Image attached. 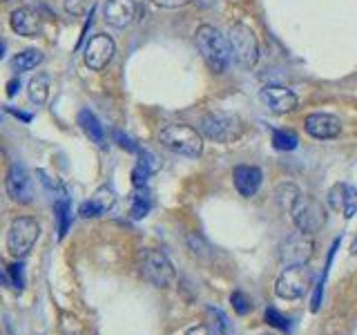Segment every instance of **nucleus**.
<instances>
[{"mask_svg":"<svg viewBox=\"0 0 357 335\" xmlns=\"http://www.w3.org/2000/svg\"><path fill=\"white\" fill-rule=\"evenodd\" d=\"M195 40H197L199 54L204 56L206 65L212 72L223 74L228 70L232 63V50H230L228 36H223V34L212 25H201L197 27Z\"/></svg>","mask_w":357,"mask_h":335,"instance_id":"1","label":"nucleus"},{"mask_svg":"<svg viewBox=\"0 0 357 335\" xmlns=\"http://www.w3.org/2000/svg\"><path fill=\"white\" fill-rule=\"evenodd\" d=\"M159 141L163 148H167L174 154L188 156V159H197L204 152V137L192 126L185 123H167L159 130Z\"/></svg>","mask_w":357,"mask_h":335,"instance_id":"2","label":"nucleus"},{"mask_svg":"<svg viewBox=\"0 0 357 335\" xmlns=\"http://www.w3.org/2000/svg\"><path fill=\"white\" fill-rule=\"evenodd\" d=\"M139 271L143 275L145 282H150L156 288H170L176 279L174 266L170 262V257L161 251L145 248L139 255Z\"/></svg>","mask_w":357,"mask_h":335,"instance_id":"3","label":"nucleus"},{"mask_svg":"<svg viewBox=\"0 0 357 335\" xmlns=\"http://www.w3.org/2000/svg\"><path fill=\"white\" fill-rule=\"evenodd\" d=\"M312 282H315V273H312L308 264L286 266L284 273L275 282V295L282 299H299L308 293Z\"/></svg>","mask_w":357,"mask_h":335,"instance_id":"4","label":"nucleus"},{"mask_svg":"<svg viewBox=\"0 0 357 335\" xmlns=\"http://www.w3.org/2000/svg\"><path fill=\"white\" fill-rule=\"evenodd\" d=\"M228 43L232 50V61H237L245 70H252L259 61V43H257L255 31L243 22H234L228 31Z\"/></svg>","mask_w":357,"mask_h":335,"instance_id":"5","label":"nucleus"},{"mask_svg":"<svg viewBox=\"0 0 357 335\" xmlns=\"http://www.w3.org/2000/svg\"><path fill=\"white\" fill-rule=\"evenodd\" d=\"M40 237V223L31 217H18L11 221L9 232H7V251L16 257V260H22L25 255H29V251L33 248V244Z\"/></svg>","mask_w":357,"mask_h":335,"instance_id":"6","label":"nucleus"},{"mask_svg":"<svg viewBox=\"0 0 357 335\" xmlns=\"http://www.w3.org/2000/svg\"><path fill=\"white\" fill-rule=\"evenodd\" d=\"M201 134L217 143H232L241 137V121L223 112H208L199 121Z\"/></svg>","mask_w":357,"mask_h":335,"instance_id":"7","label":"nucleus"},{"mask_svg":"<svg viewBox=\"0 0 357 335\" xmlns=\"http://www.w3.org/2000/svg\"><path fill=\"white\" fill-rule=\"evenodd\" d=\"M290 217H293L297 230L312 234V232H319L324 228V223H326V208H324V204H319L315 197L301 195L297 199V204L293 206V210H290Z\"/></svg>","mask_w":357,"mask_h":335,"instance_id":"8","label":"nucleus"},{"mask_svg":"<svg viewBox=\"0 0 357 335\" xmlns=\"http://www.w3.org/2000/svg\"><path fill=\"white\" fill-rule=\"evenodd\" d=\"M312 253H315V241L308 232L295 230L290 232L284 241L279 244V262L284 266H301L308 264Z\"/></svg>","mask_w":357,"mask_h":335,"instance_id":"9","label":"nucleus"},{"mask_svg":"<svg viewBox=\"0 0 357 335\" xmlns=\"http://www.w3.org/2000/svg\"><path fill=\"white\" fill-rule=\"evenodd\" d=\"M114 52L116 45L112 40V36H107V34H94L85 45V65L94 72L105 70L107 63L114 59Z\"/></svg>","mask_w":357,"mask_h":335,"instance_id":"10","label":"nucleus"},{"mask_svg":"<svg viewBox=\"0 0 357 335\" xmlns=\"http://www.w3.org/2000/svg\"><path fill=\"white\" fill-rule=\"evenodd\" d=\"M5 186H7V195L14 201H18V204H31V201H33L31 177H29V172L22 165L14 163V165L9 168Z\"/></svg>","mask_w":357,"mask_h":335,"instance_id":"11","label":"nucleus"},{"mask_svg":"<svg viewBox=\"0 0 357 335\" xmlns=\"http://www.w3.org/2000/svg\"><path fill=\"white\" fill-rule=\"evenodd\" d=\"M259 98L273 114H286L297 107V94L284 85H266L259 92Z\"/></svg>","mask_w":357,"mask_h":335,"instance_id":"12","label":"nucleus"},{"mask_svg":"<svg viewBox=\"0 0 357 335\" xmlns=\"http://www.w3.org/2000/svg\"><path fill=\"white\" fill-rule=\"evenodd\" d=\"M328 206L333 210L342 212L344 217H355L357 215V188L351 184H335L328 190Z\"/></svg>","mask_w":357,"mask_h":335,"instance_id":"13","label":"nucleus"},{"mask_svg":"<svg viewBox=\"0 0 357 335\" xmlns=\"http://www.w3.org/2000/svg\"><path fill=\"white\" fill-rule=\"evenodd\" d=\"M137 11H139L137 0H105L103 16L107 20V25L123 29L137 18Z\"/></svg>","mask_w":357,"mask_h":335,"instance_id":"14","label":"nucleus"},{"mask_svg":"<svg viewBox=\"0 0 357 335\" xmlns=\"http://www.w3.org/2000/svg\"><path fill=\"white\" fill-rule=\"evenodd\" d=\"M114 204H116V193L112 188L103 186V188H98L87 201H83L81 208H78V215H81L83 219L100 217V215H105V212H109L112 208H114Z\"/></svg>","mask_w":357,"mask_h":335,"instance_id":"15","label":"nucleus"},{"mask_svg":"<svg viewBox=\"0 0 357 335\" xmlns=\"http://www.w3.org/2000/svg\"><path fill=\"white\" fill-rule=\"evenodd\" d=\"M304 128H306V132L310 134V137L326 141V139L340 137V132H342V121H340L337 117H333V114H324V112H317V114L306 117Z\"/></svg>","mask_w":357,"mask_h":335,"instance_id":"16","label":"nucleus"},{"mask_svg":"<svg viewBox=\"0 0 357 335\" xmlns=\"http://www.w3.org/2000/svg\"><path fill=\"white\" fill-rule=\"evenodd\" d=\"M232 181H234V188H237V193L241 197L250 199L259 193L264 174L257 165H237L232 172Z\"/></svg>","mask_w":357,"mask_h":335,"instance_id":"17","label":"nucleus"},{"mask_svg":"<svg viewBox=\"0 0 357 335\" xmlns=\"http://www.w3.org/2000/svg\"><path fill=\"white\" fill-rule=\"evenodd\" d=\"M11 29H14L18 36L33 38L40 34V16L29 7H18L11 11Z\"/></svg>","mask_w":357,"mask_h":335,"instance_id":"18","label":"nucleus"},{"mask_svg":"<svg viewBox=\"0 0 357 335\" xmlns=\"http://www.w3.org/2000/svg\"><path fill=\"white\" fill-rule=\"evenodd\" d=\"M78 126H81V130L89 137V141H94L98 148H103V145H105V130H103L100 121L92 114V112H89V110L78 112Z\"/></svg>","mask_w":357,"mask_h":335,"instance_id":"19","label":"nucleus"},{"mask_svg":"<svg viewBox=\"0 0 357 335\" xmlns=\"http://www.w3.org/2000/svg\"><path fill=\"white\" fill-rule=\"evenodd\" d=\"M50 89H52V78L47 74H36L27 83V96H29L31 103L45 105L50 98Z\"/></svg>","mask_w":357,"mask_h":335,"instance_id":"20","label":"nucleus"},{"mask_svg":"<svg viewBox=\"0 0 357 335\" xmlns=\"http://www.w3.org/2000/svg\"><path fill=\"white\" fill-rule=\"evenodd\" d=\"M45 61V56L40 50H25L20 52L18 56H14V61H11V70L14 72H31L36 70V67Z\"/></svg>","mask_w":357,"mask_h":335,"instance_id":"21","label":"nucleus"},{"mask_svg":"<svg viewBox=\"0 0 357 335\" xmlns=\"http://www.w3.org/2000/svg\"><path fill=\"white\" fill-rule=\"evenodd\" d=\"M150 208H152V197H150L148 186L134 190V195H132V208H130L132 219H143L150 212Z\"/></svg>","mask_w":357,"mask_h":335,"instance_id":"22","label":"nucleus"},{"mask_svg":"<svg viewBox=\"0 0 357 335\" xmlns=\"http://www.w3.org/2000/svg\"><path fill=\"white\" fill-rule=\"evenodd\" d=\"M54 212H56V221H59V239H63L67 230H70V223H72V204L67 197L56 199L54 204Z\"/></svg>","mask_w":357,"mask_h":335,"instance_id":"23","label":"nucleus"},{"mask_svg":"<svg viewBox=\"0 0 357 335\" xmlns=\"http://www.w3.org/2000/svg\"><path fill=\"white\" fill-rule=\"evenodd\" d=\"M301 197V193L297 190V186H293V184H284V186H279L277 188V204L282 206V210L284 212H290L293 210V206L297 204V199Z\"/></svg>","mask_w":357,"mask_h":335,"instance_id":"24","label":"nucleus"},{"mask_svg":"<svg viewBox=\"0 0 357 335\" xmlns=\"http://www.w3.org/2000/svg\"><path fill=\"white\" fill-rule=\"evenodd\" d=\"M273 145L277 150H295L297 145H299V139H297V134L295 132H290V130H275L273 132Z\"/></svg>","mask_w":357,"mask_h":335,"instance_id":"25","label":"nucleus"},{"mask_svg":"<svg viewBox=\"0 0 357 335\" xmlns=\"http://www.w3.org/2000/svg\"><path fill=\"white\" fill-rule=\"evenodd\" d=\"M188 246H190V251H192V255L199 257L201 262H210L212 260L210 246L206 244V239H201L199 234H188Z\"/></svg>","mask_w":357,"mask_h":335,"instance_id":"26","label":"nucleus"},{"mask_svg":"<svg viewBox=\"0 0 357 335\" xmlns=\"http://www.w3.org/2000/svg\"><path fill=\"white\" fill-rule=\"evenodd\" d=\"M137 154H139V165H143L150 174H154V172H159V170H161V161H159V156H156L154 152H150V150H141V148H139Z\"/></svg>","mask_w":357,"mask_h":335,"instance_id":"27","label":"nucleus"},{"mask_svg":"<svg viewBox=\"0 0 357 335\" xmlns=\"http://www.w3.org/2000/svg\"><path fill=\"white\" fill-rule=\"evenodd\" d=\"M22 266L20 262H16V264H11L9 266V277H11V284H14V288H18V290H22L25 288V271H22Z\"/></svg>","mask_w":357,"mask_h":335,"instance_id":"28","label":"nucleus"},{"mask_svg":"<svg viewBox=\"0 0 357 335\" xmlns=\"http://www.w3.org/2000/svg\"><path fill=\"white\" fill-rule=\"evenodd\" d=\"M63 7L70 16H83L87 11V0H63Z\"/></svg>","mask_w":357,"mask_h":335,"instance_id":"29","label":"nucleus"},{"mask_svg":"<svg viewBox=\"0 0 357 335\" xmlns=\"http://www.w3.org/2000/svg\"><path fill=\"white\" fill-rule=\"evenodd\" d=\"M266 322L271 324V327H277V329H282V331H288V320L284 315H279V311L275 308H268L266 311Z\"/></svg>","mask_w":357,"mask_h":335,"instance_id":"30","label":"nucleus"},{"mask_svg":"<svg viewBox=\"0 0 357 335\" xmlns=\"http://www.w3.org/2000/svg\"><path fill=\"white\" fill-rule=\"evenodd\" d=\"M230 304H232L234 311H237V315H248L250 306H248V299L243 297V293H232Z\"/></svg>","mask_w":357,"mask_h":335,"instance_id":"31","label":"nucleus"},{"mask_svg":"<svg viewBox=\"0 0 357 335\" xmlns=\"http://www.w3.org/2000/svg\"><path fill=\"white\" fill-rule=\"evenodd\" d=\"M63 335H83L81 327H78V320L72 315H63Z\"/></svg>","mask_w":357,"mask_h":335,"instance_id":"32","label":"nucleus"},{"mask_svg":"<svg viewBox=\"0 0 357 335\" xmlns=\"http://www.w3.org/2000/svg\"><path fill=\"white\" fill-rule=\"evenodd\" d=\"M148 177H150V172L145 170L143 165H139V163H137V168H134V170H132L134 186H137V188H145V186H148Z\"/></svg>","mask_w":357,"mask_h":335,"instance_id":"33","label":"nucleus"},{"mask_svg":"<svg viewBox=\"0 0 357 335\" xmlns=\"http://www.w3.org/2000/svg\"><path fill=\"white\" fill-rule=\"evenodd\" d=\"M114 137H116V141H119V145H121V148L123 150H130V152H139V145L137 143H134L130 137H128V134H123V132H114Z\"/></svg>","mask_w":357,"mask_h":335,"instance_id":"34","label":"nucleus"},{"mask_svg":"<svg viewBox=\"0 0 357 335\" xmlns=\"http://www.w3.org/2000/svg\"><path fill=\"white\" fill-rule=\"evenodd\" d=\"M152 3L163 9H178V7H185L188 3H192V0H152Z\"/></svg>","mask_w":357,"mask_h":335,"instance_id":"35","label":"nucleus"},{"mask_svg":"<svg viewBox=\"0 0 357 335\" xmlns=\"http://www.w3.org/2000/svg\"><path fill=\"white\" fill-rule=\"evenodd\" d=\"M185 335H215V333H212L208 327H204V324H199V327H192Z\"/></svg>","mask_w":357,"mask_h":335,"instance_id":"36","label":"nucleus"},{"mask_svg":"<svg viewBox=\"0 0 357 335\" xmlns=\"http://www.w3.org/2000/svg\"><path fill=\"white\" fill-rule=\"evenodd\" d=\"M18 87H20V83H18V78H11V81L7 83V96H14Z\"/></svg>","mask_w":357,"mask_h":335,"instance_id":"37","label":"nucleus"},{"mask_svg":"<svg viewBox=\"0 0 357 335\" xmlns=\"http://www.w3.org/2000/svg\"><path fill=\"white\" fill-rule=\"evenodd\" d=\"M3 52H5V43H0V59H3V56H5Z\"/></svg>","mask_w":357,"mask_h":335,"instance_id":"38","label":"nucleus"},{"mask_svg":"<svg viewBox=\"0 0 357 335\" xmlns=\"http://www.w3.org/2000/svg\"><path fill=\"white\" fill-rule=\"evenodd\" d=\"M351 251H353V253H355V255H357V239H355V241H353V248H351Z\"/></svg>","mask_w":357,"mask_h":335,"instance_id":"39","label":"nucleus"},{"mask_svg":"<svg viewBox=\"0 0 357 335\" xmlns=\"http://www.w3.org/2000/svg\"><path fill=\"white\" fill-rule=\"evenodd\" d=\"M0 3H7V0H0Z\"/></svg>","mask_w":357,"mask_h":335,"instance_id":"40","label":"nucleus"},{"mask_svg":"<svg viewBox=\"0 0 357 335\" xmlns=\"http://www.w3.org/2000/svg\"><path fill=\"white\" fill-rule=\"evenodd\" d=\"M206 5H208V0H206Z\"/></svg>","mask_w":357,"mask_h":335,"instance_id":"41","label":"nucleus"}]
</instances>
